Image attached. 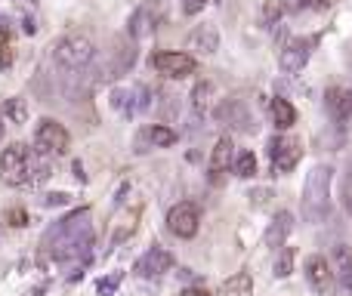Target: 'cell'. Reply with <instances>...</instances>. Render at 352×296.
<instances>
[{
    "instance_id": "cell-22",
    "label": "cell",
    "mask_w": 352,
    "mask_h": 296,
    "mask_svg": "<svg viewBox=\"0 0 352 296\" xmlns=\"http://www.w3.org/2000/svg\"><path fill=\"white\" fill-rule=\"evenodd\" d=\"M3 115H6V121L10 124H19V127H22V124L28 121V105H25V99L12 96V99H6L3 102Z\"/></svg>"
},
{
    "instance_id": "cell-26",
    "label": "cell",
    "mask_w": 352,
    "mask_h": 296,
    "mask_svg": "<svg viewBox=\"0 0 352 296\" xmlns=\"http://www.w3.org/2000/svg\"><path fill=\"white\" fill-rule=\"evenodd\" d=\"M12 65V34H10V28H3L0 25V68H10Z\"/></svg>"
},
{
    "instance_id": "cell-25",
    "label": "cell",
    "mask_w": 352,
    "mask_h": 296,
    "mask_svg": "<svg viewBox=\"0 0 352 296\" xmlns=\"http://www.w3.org/2000/svg\"><path fill=\"white\" fill-rule=\"evenodd\" d=\"M235 176H241V179H250V176H256V157H254V151H244V155H238Z\"/></svg>"
},
{
    "instance_id": "cell-28",
    "label": "cell",
    "mask_w": 352,
    "mask_h": 296,
    "mask_svg": "<svg viewBox=\"0 0 352 296\" xmlns=\"http://www.w3.org/2000/svg\"><path fill=\"white\" fill-rule=\"evenodd\" d=\"M6 223L22 229V225H28V213H25L22 207H12V210H6Z\"/></svg>"
},
{
    "instance_id": "cell-7",
    "label": "cell",
    "mask_w": 352,
    "mask_h": 296,
    "mask_svg": "<svg viewBox=\"0 0 352 296\" xmlns=\"http://www.w3.org/2000/svg\"><path fill=\"white\" fill-rule=\"evenodd\" d=\"M303 157V146L291 136H272L269 139V161H272V173H291Z\"/></svg>"
},
{
    "instance_id": "cell-11",
    "label": "cell",
    "mask_w": 352,
    "mask_h": 296,
    "mask_svg": "<svg viewBox=\"0 0 352 296\" xmlns=\"http://www.w3.org/2000/svg\"><path fill=\"white\" fill-rule=\"evenodd\" d=\"M306 278H309V287L318 296H334L337 278H334V272H331L324 256H309V260H306Z\"/></svg>"
},
{
    "instance_id": "cell-29",
    "label": "cell",
    "mask_w": 352,
    "mask_h": 296,
    "mask_svg": "<svg viewBox=\"0 0 352 296\" xmlns=\"http://www.w3.org/2000/svg\"><path fill=\"white\" fill-rule=\"evenodd\" d=\"M210 3H217V0H182V12H186V16H198V12Z\"/></svg>"
},
{
    "instance_id": "cell-17",
    "label": "cell",
    "mask_w": 352,
    "mask_h": 296,
    "mask_svg": "<svg viewBox=\"0 0 352 296\" xmlns=\"http://www.w3.org/2000/svg\"><path fill=\"white\" fill-rule=\"evenodd\" d=\"M146 142H152L155 148H170L173 142H176V133H173L170 127H161V124H155V127H146L140 133V148L146 146ZM140 148H136V151H140Z\"/></svg>"
},
{
    "instance_id": "cell-21",
    "label": "cell",
    "mask_w": 352,
    "mask_h": 296,
    "mask_svg": "<svg viewBox=\"0 0 352 296\" xmlns=\"http://www.w3.org/2000/svg\"><path fill=\"white\" fill-rule=\"evenodd\" d=\"M210 96H213V84H207V80L195 84V90H192L195 115H207V111H210Z\"/></svg>"
},
{
    "instance_id": "cell-3",
    "label": "cell",
    "mask_w": 352,
    "mask_h": 296,
    "mask_svg": "<svg viewBox=\"0 0 352 296\" xmlns=\"http://www.w3.org/2000/svg\"><path fill=\"white\" fill-rule=\"evenodd\" d=\"M331 182H334V170L318 163L303 182V219L306 223H324L331 213Z\"/></svg>"
},
{
    "instance_id": "cell-2",
    "label": "cell",
    "mask_w": 352,
    "mask_h": 296,
    "mask_svg": "<svg viewBox=\"0 0 352 296\" xmlns=\"http://www.w3.org/2000/svg\"><path fill=\"white\" fill-rule=\"evenodd\" d=\"M50 176V167L43 161H37V151H31L22 142H12L10 148H3L0 155V179L6 185L19 188V185H37Z\"/></svg>"
},
{
    "instance_id": "cell-24",
    "label": "cell",
    "mask_w": 352,
    "mask_h": 296,
    "mask_svg": "<svg viewBox=\"0 0 352 296\" xmlns=\"http://www.w3.org/2000/svg\"><path fill=\"white\" fill-rule=\"evenodd\" d=\"M294 260H297L294 247H285V244H281V247H278V260H275V278H287V275L294 272Z\"/></svg>"
},
{
    "instance_id": "cell-8",
    "label": "cell",
    "mask_w": 352,
    "mask_h": 296,
    "mask_svg": "<svg viewBox=\"0 0 352 296\" xmlns=\"http://www.w3.org/2000/svg\"><path fill=\"white\" fill-rule=\"evenodd\" d=\"M198 223H201V210L192 201H179L170 213H167V229L176 238H195L198 235Z\"/></svg>"
},
{
    "instance_id": "cell-4",
    "label": "cell",
    "mask_w": 352,
    "mask_h": 296,
    "mask_svg": "<svg viewBox=\"0 0 352 296\" xmlns=\"http://www.w3.org/2000/svg\"><path fill=\"white\" fill-rule=\"evenodd\" d=\"M93 56H96V43L87 34H68L53 47V59L59 62L65 71H80V68H87L93 62Z\"/></svg>"
},
{
    "instance_id": "cell-30",
    "label": "cell",
    "mask_w": 352,
    "mask_h": 296,
    "mask_svg": "<svg viewBox=\"0 0 352 296\" xmlns=\"http://www.w3.org/2000/svg\"><path fill=\"white\" fill-rule=\"evenodd\" d=\"M334 3L337 0H303V6H309V10H316V12H328Z\"/></svg>"
},
{
    "instance_id": "cell-20",
    "label": "cell",
    "mask_w": 352,
    "mask_h": 296,
    "mask_svg": "<svg viewBox=\"0 0 352 296\" xmlns=\"http://www.w3.org/2000/svg\"><path fill=\"white\" fill-rule=\"evenodd\" d=\"M334 260H337V281H340L343 291L352 293V250L349 247H337Z\"/></svg>"
},
{
    "instance_id": "cell-15",
    "label": "cell",
    "mask_w": 352,
    "mask_h": 296,
    "mask_svg": "<svg viewBox=\"0 0 352 296\" xmlns=\"http://www.w3.org/2000/svg\"><path fill=\"white\" fill-rule=\"evenodd\" d=\"M188 49H195L198 56H210L219 49V34L213 25H198V28L188 34Z\"/></svg>"
},
{
    "instance_id": "cell-10",
    "label": "cell",
    "mask_w": 352,
    "mask_h": 296,
    "mask_svg": "<svg viewBox=\"0 0 352 296\" xmlns=\"http://www.w3.org/2000/svg\"><path fill=\"white\" fill-rule=\"evenodd\" d=\"M170 269H173V253L164 250L161 244H155L152 250H146V253L136 260L133 275H140V278H158V275L170 272Z\"/></svg>"
},
{
    "instance_id": "cell-13",
    "label": "cell",
    "mask_w": 352,
    "mask_h": 296,
    "mask_svg": "<svg viewBox=\"0 0 352 296\" xmlns=\"http://www.w3.org/2000/svg\"><path fill=\"white\" fill-rule=\"evenodd\" d=\"M232 155H235V146H232L229 136L217 139L213 155H210V163H207V176H210L213 185H223L226 173H229V167H232Z\"/></svg>"
},
{
    "instance_id": "cell-36",
    "label": "cell",
    "mask_w": 352,
    "mask_h": 296,
    "mask_svg": "<svg viewBox=\"0 0 352 296\" xmlns=\"http://www.w3.org/2000/svg\"><path fill=\"white\" fill-rule=\"evenodd\" d=\"M19 6H25V10H28V6H34V0H16Z\"/></svg>"
},
{
    "instance_id": "cell-33",
    "label": "cell",
    "mask_w": 352,
    "mask_h": 296,
    "mask_svg": "<svg viewBox=\"0 0 352 296\" xmlns=\"http://www.w3.org/2000/svg\"><path fill=\"white\" fill-rule=\"evenodd\" d=\"M43 291H47V287H43V284H41V287H31V291L25 293V296H43Z\"/></svg>"
},
{
    "instance_id": "cell-6",
    "label": "cell",
    "mask_w": 352,
    "mask_h": 296,
    "mask_svg": "<svg viewBox=\"0 0 352 296\" xmlns=\"http://www.w3.org/2000/svg\"><path fill=\"white\" fill-rule=\"evenodd\" d=\"M68 130L62 127V124H56V121H50V117H43L41 124H37V130H34V151L37 155H43V157H50V155H65L68 151Z\"/></svg>"
},
{
    "instance_id": "cell-31",
    "label": "cell",
    "mask_w": 352,
    "mask_h": 296,
    "mask_svg": "<svg viewBox=\"0 0 352 296\" xmlns=\"http://www.w3.org/2000/svg\"><path fill=\"white\" fill-rule=\"evenodd\" d=\"M68 201H72V194H68V192L47 194V204H50V207H62V204H68Z\"/></svg>"
},
{
    "instance_id": "cell-35",
    "label": "cell",
    "mask_w": 352,
    "mask_h": 296,
    "mask_svg": "<svg viewBox=\"0 0 352 296\" xmlns=\"http://www.w3.org/2000/svg\"><path fill=\"white\" fill-rule=\"evenodd\" d=\"M3 130H6V124H3V109H0V139H3Z\"/></svg>"
},
{
    "instance_id": "cell-23",
    "label": "cell",
    "mask_w": 352,
    "mask_h": 296,
    "mask_svg": "<svg viewBox=\"0 0 352 296\" xmlns=\"http://www.w3.org/2000/svg\"><path fill=\"white\" fill-rule=\"evenodd\" d=\"M152 12H148V6H140V10L133 12V19H130V31H133L136 37H146L148 31H152Z\"/></svg>"
},
{
    "instance_id": "cell-9",
    "label": "cell",
    "mask_w": 352,
    "mask_h": 296,
    "mask_svg": "<svg viewBox=\"0 0 352 296\" xmlns=\"http://www.w3.org/2000/svg\"><path fill=\"white\" fill-rule=\"evenodd\" d=\"M217 121L226 124V127H232V130H241V133H254L256 130L254 115H250V109L241 102V99H226V102L217 109Z\"/></svg>"
},
{
    "instance_id": "cell-5",
    "label": "cell",
    "mask_w": 352,
    "mask_h": 296,
    "mask_svg": "<svg viewBox=\"0 0 352 296\" xmlns=\"http://www.w3.org/2000/svg\"><path fill=\"white\" fill-rule=\"evenodd\" d=\"M148 65H152L158 74H164V78L182 80V78H188V74H195L198 62H195V56H188V53H176V49H158V53H152Z\"/></svg>"
},
{
    "instance_id": "cell-18",
    "label": "cell",
    "mask_w": 352,
    "mask_h": 296,
    "mask_svg": "<svg viewBox=\"0 0 352 296\" xmlns=\"http://www.w3.org/2000/svg\"><path fill=\"white\" fill-rule=\"evenodd\" d=\"M219 296H254V278H250L248 272L232 275L229 281H223Z\"/></svg>"
},
{
    "instance_id": "cell-14",
    "label": "cell",
    "mask_w": 352,
    "mask_h": 296,
    "mask_svg": "<svg viewBox=\"0 0 352 296\" xmlns=\"http://www.w3.org/2000/svg\"><path fill=\"white\" fill-rule=\"evenodd\" d=\"M324 105H328V115L337 127H349L352 124V90L331 87L328 96H324Z\"/></svg>"
},
{
    "instance_id": "cell-12",
    "label": "cell",
    "mask_w": 352,
    "mask_h": 296,
    "mask_svg": "<svg viewBox=\"0 0 352 296\" xmlns=\"http://www.w3.org/2000/svg\"><path fill=\"white\" fill-rule=\"evenodd\" d=\"M316 43H318V34L316 37H300V41H291L285 49H281V68H285L287 74L303 71V65L309 62L312 47H316Z\"/></svg>"
},
{
    "instance_id": "cell-27",
    "label": "cell",
    "mask_w": 352,
    "mask_h": 296,
    "mask_svg": "<svg viewBox=\"0 0 352 296\" xmlns=\"http://www.w3.org/2000/svg\"><path fill=\"white\" fill-rule=\"evenodd\" d=\"M118 284H121V275H111V278H102V281H99V284H96V291L102 293V296H115Z\"/></svg>"
},
{
    "instance_id": "cell-32",
    "label": "cell",
    "mask_w": 352,
    "mask_h": 296,
    "mask_svg": "<svg viewBox=\"0 0 352 296\" xmlns=\"http://www.w3.org/2000/svg\"><path fill=\"white\" fill-rule=\"evenodd\" d=\"M182 296H207V291H201V287H188V291H182Z\"/></svg>"
},
{
    "instance_id": "cell-19",
    "label": "cell",
    "mask_w": 352,
    "mask_h": 296,
    "mask_svg": "<svg viewBox=\"0 0 352 296\" xmlns=\"http://www.w3.org/2000/svg\"><path fill=\"white\" fill-rule=\"evenodd\" d=\"M269 109H272V121H275V127H278V130H287V127H294V124H297V111H294V105L287 102V99L275 96Z\"/></svg>"
},
{
    "instance_id": "cell-34",
    "label": "cell",
    "mask_w": 352,
    "mask_h": 296,
    "mask_svg": "<svg viewBox=\"0 0 352 296\" xmlns=\"http://www.w3.org/2000/svg\"><path fill=\"white\" fill-rule=\"evenodd\" d=\"M74 176H78V179H80V182H84V167H80V161H78V163H74Z\"/></svg>"
},
{
    "instance_id": "cell-16",
    "label": "cell",
    "mask_w": 352,
    "mask_h": 296,
    "mask_svg": "<svg viewBox=\"0 0 352 296\" xmlns=\"http://www.w3.org/2000/svg\"><path fill=\"white\" fill-rule=\"evenodd\" d=\"M291 229H294V216L287 210H281V213H275L272 216V223H269V229H266V247H275L278 250L281 244L287 241V235H291Z\"/></svg>"
},
{
    "instance_id": "cell-1",
    "label": "cell",
    "mask_w": 352,
    "mask_h": 296,
    "mask_svg": "<svg viewBox=\"0 0 352 296\" xmlns=\"http://www.w3.org/2000/svg\"><path fill=\"white\" fill-rule=\"evenodd\" d=\"M93 247V225H90V207L68 213L65 219L53 223L43 231L41 241V253L53 256L56 262H68V260H80L87 256Z\"/></svg>"
}]
</instances>
